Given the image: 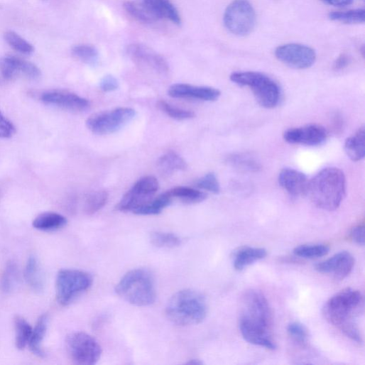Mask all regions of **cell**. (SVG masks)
I'll return each mask as SVG.
<instances>
[{
  "instance_id": "obj_3",
  "label": "cell",
  "mask_w": 365,
  "mask_h": 365,
  "mask_svg": "<svg viewBox=\"0 0 365 365\" xmlns=\"http://www.w3.org/2000/svg\"><path fill=\"white\" fill-rule=\"evenodd\" d=\"M347 192V180L339 168L328 167L308 181L306 195L317 208L332 212L337 209Z\"/></svg>"
},
{
  "instance_id": "obj_16",
  "label": "cell",
  "mask_w": 365,
  "mask_h": 365,
  "mask_svg": "<svg viewBox=\"0 0 365 365\" xmlns=\"http://www.w3.org/2000/svg\"><path fill=\"white\" fill-rule=\"evenodd\" d=\"M327 135V131L323 126L310 124L290 129L285 131L283 138L291 144L315 146L324 143Z\"/></svg>"
},
{
  "instance_id": "obj_23",
  "label": "cell",
  "mask_w": 365,
  "mask_h": 365,
  "mask_svg": "<svg viewBox=\"0 0 365 365\" xmlns=\"http://www.w3.org/2000/svg\"><path fill=\"white\" fill-rule=\"evenodd\" d=\"M67 219L58 213L45 212L39 215L33 222V227L41 231H53L64 228Z\"/></svg>"
},
{
  "instance_id": "obj_29",
  "label": "cell",
  "mask_w": 365,
  "mask_h": 365,
  "mask_svg": "<svg viewBox=\"0 0 365 365\" xmlns=\"http://www.w3.org/2000/svg\"><path fill=\"white\" fill-rule=\"evenodd\" d=\"M172 198L165 192L144 204L133 213L139 216H153L160 214L172 203Z\"/></svg>"
},
{
  "instance_id": "obj_46",
  "label": "cell",
  "mask_w": 365,
  "mask_h": 365,
  "mask_svg": "<svg viewBox=\"0 0 365 365\" xmlns=\"http://www.w3.org/2000/svg\"><path fill=\"white\" fill-rule=\"evenodd\" d=\"M320 1L334 7H345L353 3V0H320Z\"/></svg>"
},
{
  "instance_id": "obj_15",
  "label": "cell",
  "mask_w": 365,
  "mask_h": 365,
  "mask_svg": "<svg viewBox=\"0 0 365 365\" xmlns=\"http://www.w3.org/2000/svg\"><path fill=\"white\" fill-rule=\"evenodd\" d=\"M0 75L8 81L18 77L37 80L41 75L40 69L34 64L16 57H6L0 59Z\"/></svg>"
},
{
  "instance_id": "obj_18",
  "label": "cell",
  "mask_w": 365,
  "mask_h": 365,
  "mask_svg": "<svg viewBox=\"0 0 365 365\" xmlns=\"http://www.w3.org/2000/svg\"><path fill=\"white\" fill-rule=\"evenodd\" d=\"M168 95L178 99H195L206 102L219 99L221 92L210 87L194 86L187 84H175L168 89Z\"/></svg>"
},
{
  "instance_id": "obj_36",
  "label": "cell",
  "mask_w": 365,
  "mask_h": 365,
  "mask_svg": "<svg viewBox=\"0 0 365 365\" xmlns=\"http://www.w3.org/2000/svg\"><path fill=\"white\" fill-rule=\"evenodd\" d=\"M4 38L6 43L16 51L30 55L35 51L34 47L13 31H9L5 33Z\"/></svg>"
},
{
  "instance_id": "obj_31",
  "label": "cell",
  "mask_w": 365,
  "mask_h": 365,
  "mask_svg": "<svg viewBox=\"0 0 365 365\" xmlns=\"http://www.w3.org/2000/svg\"><path fill=\"white\" fill-rule=\"evenodd\" d=\"M109 200L106 191H95L89 194L85 200L84 210L87 215H93L105 207Z\"/></svg>"
},
{
  "instance_id": "obj_12",
  "label": "cell",
  "mask_w": 365,
  "mask_h": 365,
  "mask_svg": "<svg viewBox=\"0 0 365 365\" xmlns=\"http://www.w3.org/2000/svg\"><path fill=\"white\" fill-rule=\"evenodd\" d=\"M276 58L285 65L298 70L311 67L315 62V51L300 44H286L278 47L275 51Z\"/></svg>"
},
{
  "instance_id": "obj_24",
  "label": "cell",
  "mask_w": 365,
  "mask_h": 365,
  "mask_svg": "<svg viewBox=\"0 0 365 365\" xmlns=\"http://www.w3.org/2000/svg\"><path fill=\"white\" fill-rule=\"evenodd\" d=\"M25 279L30 287L36 292H41L45 288L43 271L36 257L31 256L25 270Z\"/></svg>"
},
{
  "instance_id": "obj_27",
  "label": "cell",
  "mask_w": 365,
  "mask_h": 365,
  "mask_svg": "<svg viewBox=\"0 0 365 365\" xmlns=\"http://www.w3.org/2000/svg\"><path fill=\"white\" fill-rule=\"evenodd\" d=\"M157 165L161 173L165 175H170L178 170H185L187 168L185 160L171 151L158 158Z\"/></svg>"
},
{
  "instance_id": "obj_25",
  "label": "cell",
  "mask_w": 365,
  "mask_h": 365,
  "mask_svg": "<svg viewBox=\"0 0 365 365\" xmlns=\"http://www.w3.org/2000/svg\"><path fill=\"white\" fill-rule=\"evenodd\" d=\"M124 8L130 16L138 22L150 24L158 21L143 0L127 1L124 4Z\"/></svg>"
},
{
  "instance_id": "obj_34",
  "label": "cell",
  "mask_w": 365,
  "mask_h": 365,
  "mask_svg": "<svg viewBox=\"0 0 365 365\" xmlns=\"http://www.w3.org/2000/svg\"><path fill=\"white\" fill-rule=\"evenodd\" d=\"M329 18L332 21L344 24H361L365 21V11L356 9L344 12H333L329 14Z\"/></svg>"
},
{
  "instance_id": "obj_13",
  "label": "cell",
  "mask_w": 365,
  "mask_h": 365,
  "mask_svg": "<svg viewBox=\"0 0 365 365\" xmlns=\"http://www.w3.org/2000/svg\"><path fill=\"white\" fill-rule=\"evenodd\" d=\"M126 53L134 62L143 68L160 75H165L169 71L166 60L148 46L133 44L128 46Z\"/></svg>"
},
{
  "instance_id": "obj_39",
  "label": "cell",
  "mask_w": 365,
  "mask_h": 365,
  "mask_svg": "<svg viewBox=\"0 0 365 365\" xmlns=\"http://www.w3.org/2000/svg\"><path fill=\"white\" fill-rule=\"evenodd\" d=\"M157 107L167 116L176 120H187L195 117L194 111L173 107L163 100L158 102Z\"/></svg>"
},
{
  "instance_id": "obj_7",
  "label": "cell",
  "mask_w": 365,
  "mask_h": 365,
  "mask_svg": "<svg viewBox=\"0 0 365 365\" xmlns=\"http://www.w3.org/2000/svg\"><path fill=\"white\" fill-rule=\"evenodd\" d=\"M93 284L92 276L85 271L73 269L61 270L57 276V298L66 306L88 290Z\"/></svg>"
},
{
  "instance_id": "obj_9",
  "label": "cell",
  "mask_w": 365,
  "mask_h": 365,
  "mask_svg": "<svg viewBox=\"0 0 365 365\" xmlns=\"http://www.w3.org/2000/svg\"><path fill=\"white\" fill-rule=\"evenodd\" d=\"M66 346L70 358L77 364H96L102 354L99 342L92 335L83 332L70 334L67 337Z\"/></svg>"
},
{
  "instance_id": "obj_8",
  "label": "cell",
  "mask_w": 365,
  "mask_h": 365,
  "mask_svg": "<svg viewBox=\"0 0 365 365\" xmlns=\"http://www.w3.org/2000/svg\"><path fill=\"white\" fill-rule=\"evenodd\" d=\"M224 22L233 35L244 37L249 35L256 26V12L249 0H234L227 7Z\"/></svg>"
},
{
  "instance_id": "obj_28",
  "label": "cell",
  "mask_w": 365,
  "mask_h": 365,
  "mask_svg": "<svg viewBox=\"0 0 365 365\" xmlns=\"http://www.w3.org/2000/svg\"><path fill=\"white\" fill-rule=\"evenodd\" d=\"M173 199H176L182 202L193 205L205 202L207 195L203 192L185 187H178L166 192Z\"/></svg>"
},
{
  "instance_id": "obj_37",
  "label": "cell",
  "mask_w": 365,
  "mask_h": 365,
  "mask_svg": "<svg viewBox=\"0 0 365 365\" xmlns=\"http://www.w3.org/2000/svg\"><path fill=\"white\" fill-rule=\"evenodd\" d=\"M151 241L158 248L173 249L181 244L180 239L171 233L156 231L151 235Z\"/></svg>"
},
{
  "instance_id": "obj_14",
  "label": "cell",
  "mask_w": 365,
  "mask_h": 365,
  "mask_svg": "<svg viewBox=\"0 0 365 365\" xmlns=\"http://www.w3.org/2000/svg\"><path fill=\"white\" fill-rule=\"evenodd\" d=\"M354 263V258L350 253L341 251L317 263L315 269L320 273L331 276L336 280H342L352 273Z\"/></svg>"
},
{
  "instance_id": "obj_21",
  "label": "cell",
  "mask_w": 365,
  "mask_h": 365,
  "mask_svg": "<svg viewBox=\"0 0 365 365\" xmlns=\"http://www.w3.org/2000/svg\"><path fill=\"white\" fill-rule=\"evenodd\" d=\"M152 13L159 20L165 19L180 25V16L170 0H143Z\"/></svg>"
},
{
  "instance_id": "obj_11",
  "label": "cell",
  "mask_w": 365,
  "mask_h": 365,
  "mask_svg": "<svg viewBox=\"0 0 365 365\" xmlns=\"http://www.w3.org/2000/svg\"><path fill=\"white\" fill-rule=\"evenodd\" d=\"M158 190L159 182L154 176H144L122 197L116 209L121 212H134L151 200Z\"/></svg>"
},
{
  "instance_id": "obj_32",
  "label": "cell",
  "mask_w": 365,
  "mask_h": 365,
  "mask_svg": "<svg viewBox=\"0 0 365 365\" xmlns=\"http://www.w3.org/2000/svg\"><path fill=\"white\" fill-rule=\"evenodd\" d=\"M15 327L16 347L19 349H24L29 344L33 329L27 320L21 316H17L15 319Z\"/></svg>"
},
{
  "instance_id": "obj_41",
  "label": "cell",
  "mask_w": 365,
  "mask_h": 365,
  "mask_svg": "<svg viewBox=\"0 0 365 365\" xmlns=\"http://www.w3.org/2000/svg\"><path fill=\"white\" fill-rule=\"evenodd\" d=\"M195 185L198 188L214 195L219 194L221 191L219 180L214 173H209L198 179Z\"/></svg>"
},
{
  "instance_id": "obj_5",
  "label": "cell",
  "mask_w": 365,
  "mask_h": 365,
  "mask_svg": "<svg viewBox=\"0 0 365 365\" xmlns=\"http://www.w3.org/2000/svg\"><path fill=\"white\" fill-rule=\"evenodd\" d=\"M115 291L127 303L139 307L151 305L156 299L153 276L142 268L126 273L117 283Z\"/></svg>"
},
{
  "instance_id": "obj_30",
  "label": "cell",
  "mask_w": 365,
  "mask_h": 365,
  "mask_svg": "<svg viewBox=\"0 0 365 365\" xmlns=\"http://www.w3.org/2000/svg\"><path fill=\"white\" fill-rule=\"evenodd\" d=\"M227 162L232 167L244 172L256 173L262 169L261 163L248 153H235L229 156Z\"/></svg>"
},
{
  "instance_id": "obj_35",
  "label": "cell",
  "mask_w": 365,
  "mask_h": 365,
  "mask_svg": "<svg viewBox=\"0 0 365 365\" xmlns=\"http://www.w3.org/2000/svg\"><path fill=\"white\" fill-rule=\"evenodd\" d=\"M18 269L16 263L9 262L3 273L1 280H0V286L5 293L12 292L18 280Z\"/></svg>"
},
{
  "instance_id": "obj_42",
  "label": "cell",
  "mask_w": 365,
  "mask_h": 365,
  "mask_svg": "<svg viewBox=\"0 0 365 365\" xmlns=\"http://www.w3.org/2000/svg\"><path fill=\"white\" fill-rule=\"evenodd\" d=\"M16 133V128L0 111V138H11Z\"/></svg>"
},
{
  "instance_id": "obj_20",
  "label": "cell",
  "mask_w": 365,
  "mask_h": 365,
  "mask_svg": "<svg viewBox=\"0 0 365 365\" xmlns=\"http://www.w3.org/2000/svg\"><path fill=\"white\" fill-rule=\"evenodd\" d=\"M267 251L263 248L244 246L235 251L233 257L234 268L238 271L244 270L248 266L264 259Z\"/></svg>"
},
{
  "instance_id": "obj_1",
  "label": "cell",
  "mask_w": 365,
  "mask_h": 365,
  "mask_svg": "<svg viewBox=\"0 0 365 365\" xmlns=\"http://www.w3.org/2000/svg\"><path fill=\"white\" fill-rule=\"evenodd\" d=\"M239 327L249 343L275 350L273 337V314L266 296L259 290H249L240 301Z\"/></svg>"
},
{
  "instance_id": "obj_40",
  "label": "cell",
  "mask_w": 365,
  "mask_h": 365,
  "mask_svg": "<svg viewBox=\"0 0 365 365\" xmlns=\"http://www.w3.org/2000/svg\"><path fill=\"white\" fill-rule=\"evenodd\" d=\"M72 52L75 57L88 65H95L98 60L99 52L92 45H77L73 48Z\"/></svg>"
},
{
  "instance_id": "obj_33",
  "label": "cell",
  "mask_w": 365,
  "mask_h": 365,
  "mask_svg": "<svg viewBox=\"0 0 365 365\" xmlns=\"http://www.w3.org/2000/svg\"><path fill=\"white\" fill-rule=\"evenodd\" d=\"M329 252V247L325 244H306L296 247L293 253L300 258L314 259L325 256Z\"/></svg>"
},
{
  "instance_id": "obj_17",
  "label": "cell",
  "mask_w": 365,
  "mask_h": 365,
  "mask_svg": "<svg viewBox=\"0 0 365 365\" xmlns=\"http://www.w3.org/2000/svg\"><path fill=\"white\" fill-rule=\"evenodd\" d=\"M41 99L47 104L72 111H85L90 107V102L87 99L64 90L46 92L42 94Z\"/></svg>"
},
{
  "instance_id": "obj_6",
  "label": "cell",
  "mask_w": 365,
  "mask_h": 365,
  "mask_svg": "<svg viewBox=\"0 0 365 365\" xmlns=\"http://www.w3.org/2000/svg\"><path fill=\"white\" fill-rule=\"evenodd\" d=\"M231 82L241 87H249L263 107L273 109L281 98L279 85L268 76L256 72H236L230 76Z\"/></svg>"
},
{
  "instance_id": "obj_4",
  "label": "cell",
  "mask_w": 365,
  "mask_h": 365,
  "mask_svg": "<svg viewBox=\"0 0 365 365\" xmlns=\"http://www.w3.org/2000/svg\"><path fill=\"white\" fill-rule=\"evenodd\" d=\"M165 314L173 323L180 326L197 325L208 314L205 296L199 291L185 289L175 293L168 300Z\"/></svg>"
},
{
  "instance_id": "obj_2",
  "label": "cell",
  "mask_w": 365,
  "mask_h": 365,
  "mask_svg": "<svg viewBox=\"0 0 365 365\" xmlns=\"http://www.w3.org/2000/svg\"><path fill=\"white\" fill-rule=\"evenodd\" d=\"M364 300L356 290L347 288L332 296L322 311L326 320L351 340L362 343L357 319L364 312Z\"/></svg>"
},
{
  "instance_id": "obj_44",
  "label": "cell",
  "mask_w": 365,
  "mask_h": 365,
  "mask_svg": "<svg viewBox=\"0 0 365 365\" xmlns=\"http://www.w3.org/2000/svg\"><path fill=\"white\" fill-rule=\"evenodd\" d=\"M349 237L356 244L363 246L364 245V227L363 225H358L352 228Z\"/></svg>"
},
{
  "instance_id": "obj_43",
  "label": "cell",
  "mask_w": 365,
  "mask_h": 365,
  "mask_svg": "<svg viewBox=\"0 0 365 365\" xmlns=\"http://www.w3.org/2000/svg\"><path fill=\"white\" fill-rule=\"evenodd\" d=\"M119 82L116 77L112 75L105 76L100 82V89L104 92H111L119 88Z\"/></svg>"
},
{
  "instance_id": "obj_26",
  "label": "cell",
  "mask_w": 365,
  "mask_h": 365,
  "mask_svg": "<svg viewBox=\"0 0 365 365\" xmlns=\"http://www.w3.org/2000/svg\"><path fill=\"white\" fill-rule=\"evenodd\" d=\"M48 327V317L47 315H43L39 318L35 329H33L28 344L33 353L40 357H43L45 355L43 348V342L45 339Z\"/></svg>"
},
{
  "instance_id": "obj_22",
  "label": "cell",
  "mask_w": 365,
  "mask_h": 365,
  "mask_svg": "<svg viewBox=\"0 0 365 365\" xmlns=\"http://www.w3.org/2000/svg\"><path fill=\"white\" fill-rule=\"evenodd\" d=\"M344 148L347 156L353 161H359L364 158L365 130L364 126L346 139Z\"/></svg>"
},
{
  "instance_id": "obj_38",
  "label": "cell",
  "mask_w": 365,
  "mask_h": 365,
  "mask_svg": "<svg viewBox=\"0 0 365 365\" xmlns=\"http://www.w3.org/2000/svg\"><path fill=\"white\" fill-rule=\"evenodd\" d=\"M287 332L291 340L300 347H305L309 341V332L305 325L298 322L290 323Z\"/></svg>"
},
{
  "instance_id": "obj_47",
  "label": "cell",
  "mask_w": 365,
  "mask_h": 365,
  "mask_svg": "<svg viewBox=\"0 0 365 365\" xmlns=\"http://www.w3.org/2000/svg\"><path fill=\"white\" fill-rule=\"evenodd\" d=\"M188 364H202L203 362L201 361L200 359H192V361H190V362H188Z\"/></svg>"
},
{
  "instance_id": "obj_19",
  "label": "cell",
  "mask_w": 365,
  "mask_h": 365,
  "mask_svg": "<svg viewBox=\"0 0 365 365\" xmlns=\"http://www.w3.org/2000/svg\"><path fill=\"white\" fill-rule=\"evenodd\" d=\"M280 187L291 197L306 195L308 180L306 175L293 168H284L278 176Z\"/></svg>"
},
{
  "instance_id": "obj_45",
  "label": "cell",
  "mask_w": 365,
  "mask_h": 365,
  "mask_svg": "<svg viewBox=\"0 0 365 365\" xmlns=\"http://www.w3.org/2000/svg\"><path fill=\"white\" fill-rule=\"evenodd\" d=\"M350 62V57L347 54H342L334 61L333 65V69L335 71L343 70L349 65Z\"/></svg>"
},
{
  "instance_id": "obj_10",
  "label": "cell",
  "mask_w": 365,
  "mask_h": 365,
  "mask_svg": "<svg viewBox=\"0 0 365 365\" xmlns=\"http://www.w3.org/2000/svg\"><path fill=\"white\" fill-rule=\"evenodd\" d=\"M136 116V111L129 107H119L90 116L86 122L92 133L104 135L118 131Z\"/></svg>"
}]
</instances>
